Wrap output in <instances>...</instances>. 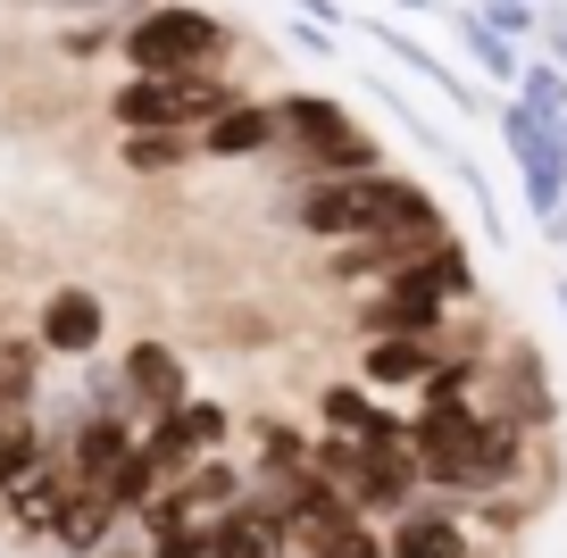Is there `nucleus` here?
Listing matches in <instances>:
<instances>
[{
    "instance_id": "1",
    "label": "nucleus",
    "mask_w": 567,
    "mask_h": 558,
    "mask_svg": "<svg viewBox=\"0 0 567 558\" xmlns=\"http://www.w3.org/2000/svg\"><path fill=\"white\" fill-rule=\"evenodd\" d=\"M526 451H534V434L509 425V417H493L484 401H417V417H409L417 484L443 492V500H493V492H517Z\"/></svg>"
},
{
    "instance_id": "2",
    "label": "nucleus",
    "mask_w": 567,
    "mask_h": 558,
    "mask_svg": "<svg viewBox=\"0 0 567 558\" xmlns=\"http://www.w3.org/2000/svg\"><path fill=\"white\" fill-rule=\"evenodd\" d=\"M284 217H292V234H309L318 250L359 242V234H451L443 200L425 193L417 175H401V167H375V175H318V184H292Z\"/></svg>"
},
{
    "instance_id": "3",
    "label": "nucleus",
    "mask_w": 567,
    "mask_h": 558,
    "mask_svg": "<svg viewBox=\"0 0 567 558\" xmlns=\"http://www.w3.org/2000/svg\"><path fill=\"white\" fill-rule=\"evenodd\" d=\"M267 108H276V142H267L259 167L292 175V184H318V175H375V167H392L384 142H375L368 125H359L351 108L334 101V92H267Z\"/></svg>"
},
{
    "instance_id": "4",
    "label": "nucleus",
    "mask_w": 567,
    "mask_h": 558,
    "mask_svg": "<svg viewBox=\"0 0 567 558\" xmlns=\"http://www.w3.org/2000/svg\"><path fill=\"white\" fill-rule=\"evenodd\" d=\"M234 51H243V34L200 0H142L117 34L125 75H217L234 68Z\"/></svg>"
},
{
    "instance_id": "5",
    "label": "nucleus",
    "mask_w": 567,
    "mask_h": 558,
    "mask_svg": "<svg viewBox=\"0 0 567 558\" xmlns=\"http://www.w3.org/2000/svg\"><path fill=\"white\" fill-rule=\"evenodd\" d=\"M234 101H243L234 68H217V75H117L109 84V134H200Z\"/></svg>"
},
{
    "instance_id": "6",
    "label": "nucleus",
    "mask_w": 567,
    "mask_h": 558,
    "mask_svg": "<svg viewBox=\"0 0 567 558\" xmlns=\"http://www.w3.org/2000/svg\"><path fill=\"white\" fill-rule=\"evenodd\" d=\"M501 142H509V167H517V193H526V217L543 226V217L567 209V142L550 134L534 108L501 101Z\"/></svg>"
},
{
    "instance_id": "7",
    "label": "nucleus",
    "mask_w": 567,
    "mask_h": 558,
    "mask_svg": "<svg viewBox=\"0 0 567 558\" xmlns=\"http://www.w3.org/2000/svg\"><path fill=\"white\" fill-rule=\"evenodd\" d=\"M134 442L151 451V467L176 484L193 458H217L234 442V409L226 401H209V392H193V401H176L167 417H151V425H134Z\"/></svg>"
},
{
    "instance_id": "8",
    "label": "nucleus",
    "mask_w": 567,
    "mask_h": 558,
    "mask_svg": "<svg viewBox=\"0 0 567 558\" xmlns=\"http://www.w3.org/2000/svg\"><path fill=\"white\" fill-rule=\"evenodd\" d=\"M25 333H34L42 359L84 366V359H101V350H109V300L92 292V283H59V292H42V300H34Z\"/></svg>"
},
{
    "instance_id": "9",
    "label": "nucleus",
    "mask_w": 567,
    "mask_h": 558,
    "mask_svg": "<svg viewBox=\"0 0 567 558\" xmlns=\"http://www.w3.org/2000/svg\"><path fill=\"white\" fill-rule=\"evenodd\" d=\"M375 534H384V558H484V550H476V517H467V500H443V492H434V500L417 492V500L392 508Z\"/></svg>"
},
{
    "instance_id": "10",
    "label": "nucleus",
    "mask_w": 567,
    "mask_h": 558,
    "mask_svg": "<svg viewBox=\"0 0 567 558\" xmlns=\"http://www.w3.org/2000/svg\"><path fill=\"white\" fill-rule=\"evenodd\" d=\"M443 350H484L476 333H375V342H359V375L351 384H368L375 401H392V392H417L434 366H443Z\"/></svg>"
},
{
    "instance_id": "11",
    "label": "nucleus",
    "mask_w": 567,
    "mask_h": 558,
    "mask_svg": "<svg viewBox=\"0 0 567 558\" xmlns=\"http://www.w3.org/2000/svg\"><path fill=\"white\" fill-rule=\"evenodd\" d=\"M484 409H493V417H509V425H526V434H543V425H550L559 392H550L543 359H534L526 342H509L501 359H484Z\"/></svg>"
},
{
    "instance_id": "12",
    "label": "nucleus",
    "mask_w": 567,
    "mask_h": 558,
    "mask_svg": "<svg viewBox=\"0 0 567 558\" xmlns=\"http://www.w3.org/2000/svg\"><path fill=\"white\" fill-rule=\"evenodd\" d=\"M267 142H276V108H267V92H243L234 108H217L193 134V151H200V167H259Z\"/></svg>"
},
{
    "instance_id": "13",
    "label": "nucleus",
    "mask_w": 567,
    "mask_h": 558,
    "mask_svg": "<svg viewBox=\"0 0 567 558\" xmlns=\"http://www.w3.org/2000/svg\"><path fill=\"white\" fill-rule=\"evenodd\" d=\"M68 458H42V467H25L18 484L0 492V534H18V541H51V525H59V508H68Z\"/></svg>"
},
{
    "instance_id": "14",
    "label": "nucleus",
    "mask_w": 567,
    "mask_h": 558,
    "mask_svg": "<svg viewBox=\"0 0 567 558\" xmlns=\"http://www.w3.org/2000/svg\"><path fill=\"white\" fill-rule=\"evenodd\" d=\"M117 366H125V392H134V425H151L176 401H193V366H184L176 342H134Z\"/></svg>"
},
{
    "instance_id": "15",
    "label": "nucleus",
    "mask_w": 567,
    "mask_h": 558,
    "mask_svg": "<svg viewBox=\"0 0 567 558\" xmlns=\"http://www.w3.org/2000/svg\"><path fill=\"white\" fill-rule=\"evenodd\" d=\"M434 242H451V234H359V242L326 250V276L334 283H384V276H401L409 259H425Z\"/></svg>"
},
{
    "instance_id": "16",
    "label": "nucleus",
    "mask_w": 567,
    "mask_h": 558,
    "mask_svg": "<svg viewBox=\"0 0 567 558\" xmlns=\"http://www.w3.org/2000/svg\"><path fill=\"white\" fill-rule=\"evenodd\" d=\"M451 317L460 309L409 292V283H368V300L351 309V326H359V342H375V333H451Z\"/></svg>"
},
{
    "instance_id": "17",
    "label": "nucleus",
    "mask_w": 567,
    "mask_h": 558,
    "mask_svg": "<svg viewBox=\"0 0 567 558\" xmlns=\"http://www.w3.org/2000/svg\"><path fill=\"white\" fill-rule=\"evenodd\" d=\"M125 451H134V417H75L68 434H59V458H68L75 484L109 492V475L125 467Z\"/></svg>"
},
{
    "instance_id": "18",
    "label": "nucleus",
    "mask_w": 567,
    "mask_h": 558,
    "mask_svg": "<svg viewBox=\"0 0 567 558\" xmlns=\"http://www.w3.org/2000/svg\"><path fill=\"white\" fill-rule=\"evenodd\" d=\"M200 534H209V558H301V550H292V534H284L267 508H250V500L217 508Z\"/></svg>"
},
{
    "instance_id": "19",
    "label": "nucleus",
    "mask_w": 567,
    "mask_h": 558,
    "mask_svg": "<svg viewBox=\"0 0 567 558\" xmlns=\"http://www.w3.org/2000/svg\"><path fill=\"white\" fill-rule=\"evenodd\" d=\"M117 525H125V517L109 508V492L68 484V508H59V525H51V550H59V558H84V550H101Z\"/></svg>"
},
{
    "instance_id": "20",
    "label": "nucleus",
    "mask_w": 567,
    "mask_h": 558,
    "mask_svg": "<svg viewBox=\"0 0 567 558\" xmlns=\"http://www.w3.org/2000/svg\"><path fill=\"white\" fill-rule=\"evenodd\" d=\"M368 34H375V42H384V51H392V59H401V68H409V75H425V84L443 92V101H451V108H476V92H467V75H460V68H443V51H425V42H417V34H401V25H368Z\"/></svg>"
},
{
    "instance_id": "21",
    "label": "nucleus",
    "mask_w": 567,
    "mask_h": 558,
    "mask_svg": "<svg viewBox=\"0 0 567 558\" xmlns=\"http://www.w3.org/2000/svg\"><path fill=\"white\" fill-rule=\"evenodd\" d=\"M117 167L176 175V167H200V151H193V134H117Z\"/></svg>"
},
{
    "instance_id": "22",
    "label": "nucleus",
    "mask_w": 567,
    "mask_h": 558,
    "mask_svg": "<svg viewBox=\"0 0 567 558\" xmlns=\"http://www.w3.org/2000/svg\"><path fill=\"white\" fill-rule=\"evenodd\" d=\"M159 492H167V475L151 467V451H142V442H134V451H125V467L109 475V508L142 525V517H151V500H159Z\"/></svg>"
},
{
    "instance_id": "23",
    "label": "nucleus",
    "mask_w": 567,
    "mask_h": 558,
    "mask_svg": "<svg viewBox=\"0 0 567 558\" xmlns=\"http://www.w3.org/2000/svg\"><path fill=\"white\" fill-rule=\"evenodd\" d=\"M243 467H309V425L250 417V458H243Z\"/></svg>"
},
{
    "instance_id": "24",
    "label": "nucleus",
    "mask_w": 567,
    "mask_h": 558,
    "mask_svg": "<svg viewBox=\"0 0 567 558\" xmlns=\"http://www.w3.org/2000/svg\"><path fill=\"white\" fill-rule=\"evenodd\" d=\"M460 42H467V59H476L484 84H501V92L517 84V68H526V59H517V42H501L493 25H476V9H460Z\"/></svg>"
},
{
    "instance_id": "25",
    "label": "nucleus",
    "mask_w": 567,
    "mask_h": 558,
    "mask_svg": "<svg viewBox=\"0 0 567 558\" xmlns=\"http://www.w3.org/2000/svg\"><path fill=\"white\" fill-rule=\"evenodd\" d=\"M509 101L534 108L543 125H559V117H567V75L550 68V59H526V68H517V84H509Z\"/></svg>"
},
{
    "instance_id": "26",
    "label": "nucleus",
    "mask_w": 567,
    "mask_h": 558,
    "mask_svg": "<svg viewBox=\"0 0 567 558\" xmlns=\"http://www.w3.org/2000/svg\"><path fill=\"white\" fill-rule=\"evenodd\" d=\"M51 451H59V442L42 434V417H9V425H0V492L18 484L25 467H42Z\"/></svg>"
},
{
    "instance_id": "27",
    "label": "nucleus",
    "mask_w": 567,
    "mask_h": 558,
    "mask_svg": "<svg viewBox=\"0 0 567 558\" xmlns=\"http://www.w3.org/2000/svg\"><path fill=\"white\" fill-rule=\"evenodd\" d=\"M75 409L84 417H134V392H125V366L117 359H84V392H75Z\"/></svg>"
},
{
    "instance_id": "28",
    "label": "nucleus",
    "mask_w": 567,
    "mask_h": 558,
    "mask_svg": "<svg viewBox=\"0 0 567 558\" xmlns=\"http://www.w3.org/2000/svg\"><path fill=\"white\" fill-rule=\"evenodd\" d=\"M117 34H125V18H68L51 34V51L59 59H109V51H117Z\"/></svg>"
},
{
    "instance_id": "29",
    "label": "nucleus",
    "mask_w": 567,
    "mask_h": 558,
    "mask_svg": "<svg viewBox=\"0 0 567 558\" xmlns=\"http://www.w3.org/2000/svg\"><path fill=\"white\" fill-rule=\"evenodd\" d=\"M301 558H384V534H375L368 517H351V525H334L326 541H309Z\"/></svg>"
},
{
    "instance_id": "30",
    "label": "nucleus",
    "mask_w": 567,
    "mask_h": 558,
    "mask_svg": "<svg viewBox=\"0 0 567 558\" xmlns=\"http://www.w3.org/2000/svg\"><path fill=\"white\" fill-rule=\"evenodd\" d=\"M467 9H476V25H493L501 42H526L534 18H543V9H526V0H467Z\"/></svg>"
},
{
    "instance_id": "31",
    "label": "nucleus",
    "mask_w": 567,
    "mask_h": 558,
    "mask_svg": "<svg viewBox=\"0 0 567 558\" xmlns=\"http://www.w3.org/2000/svg\"><path fill=\"white\" fill-rule=\"evenodd\" d=\"M142 558H209L200 525H167V534H142Z\"/></svg>"
},
{
    "instance_id": "32",
    "label": "nucleus",
    "mask_w": 567,
    "mask_h": 558,
    "mask_svg": "<svg viewBox=\"0 0 567 558\" xmlns=\"http://www.w3.org/2000/svg\"><path fill=\"white\" fill-rule=\"evenodd\" d=\"M42 18H134L142 0H34Z\"/></svg>"
},
{
    "instance_id": "33",
    "label": "nucleus",
    "mask_w": 567,
    "mask_h": 558,
    "mask_svg": "<svg viewBox=\"0 0 567 558\" xmlns=\"http://www.w3.org/2000/svg\"><path fill=\"white\" fill-rule=\"evenodd\" d=\"M534 34H543V59H550V68L567 75V9H559V0H550L543 18H534Z\"/></svg>"
},
{
    "instance_id": "34",
    "label": "nucleus",
    "mask_w": 567,
    "mask_h": 558,
    "mask_svg": "<svg viewBox=\"0 0 567 558\" xmlns=\"http://www.w3.org/2000/svg\"><path fill=\"white\" fill-rule=\"evenodd\" d=\"M84 558H142V525H134V517H125V525H117V534H109V541H101V550H84Z\"/></svg>"
},
{
    "instance_id": "35",
    "label": "nucleus",
    "mask_w": 567,
    "mask_h": 558,
    "mask_svg": "<svg viewBox=\"0 0 567 558\" xmlns=\"http://www.w3.org/2000/svg\"><path fill=\"white\" fill-rule=\"evenodd\" d=\"M543 234H550V242L567 250V209H559V217H543Z\"/></svg>"
},
{
    "instance_id": "36",
    "label": "nucleus",
    "mask_w": 567,
    "mask_h": 558,
    "mask_svg": "<svg viewBox=\"0 0 567 558\" xmlns=\"http://www.w3.org/2000/svg\"><path fill=\"white\" fill-rule=\"evenodd\" d=\"M550 300H559V317H567V276H559V283H550Z\"/></svg>"
},
{
    "instance_id": "37",
    "label": "nucleus",
    "mask_w": 567,
    "mask_h": 558,
    "mask_svg": "<svg viewBox=\"0 0 567 558\" xmlns=\"http://www.w3.org/2000/svg\"><path fill=\"white\" fill-rule=\"evenodd\" d=\"M392 9H409V18H417V9H434V0H392Z\"/></svg>"
},
{
    "instance_id": "38",
    "label": "nucleus",
    "mask_w": 567,
    "mask_h": 558,
    "mask_svg": "<svg viewBox=\"0 0 567 558\" xmlns=\"http://www.w3.org/2000/svg\"><path fill=\"white\" fill-rule=\"evenodd\" d=\"M559 9H567V0H559Z\"/></svg>"
}]
</instances>
